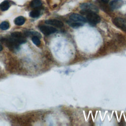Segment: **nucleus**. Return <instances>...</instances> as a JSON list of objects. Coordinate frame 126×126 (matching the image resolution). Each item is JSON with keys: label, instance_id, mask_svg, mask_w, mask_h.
<instances>
[{"label": "nucleus", "instance_id": "obj_1", "mask_svg": "<svg viewBox=\"0 0 126 126\" xmlns=\"http://www.w3.org/2000/svg\"><path fill=\"white\" fill-rule=\"evenodd\" d=\"M86 19L88 22L92 26L96 25L100 21V16L96 12L93 11H90L86 15Z\"/></svg>", "mask_w": 126, "mask_h": 126}, {"label": "nucleus", "instance_id": "obj_2", "mask_svg": "<svg viewBox=\"0 0 126 126\" xmlns=\"http://www.w3.org/2000/svg\"><path fill=\"white\" fill-rule=\"evenodd\" d=\"M10 38L17 44L20 45L26 42L24 35L20 32H15L11 34Z\"/></svg>", "mask_w": 126, "mask_h": 126}, {"label": "nucleus", "instance_id": "obj_3", "mask_svg": "<svg viewBox=\"0 0 126 126\" xmlns=\"http://www.w3.org/2000/svg\"><path fill=\"white\" fill-rule=\"evenodd\" d=\"M113 24L123 32H126V20L120 17L115 18L113 21Z\"/></svg>", "mask_w": 126, "mask_h": 126}, {"label": "nucleus", "instance_id": "obj_4", "mask_svg": "<svg viewBox=\"0 0 126 126\" xmlns=\"http://www.w3.org/2000/svg\"><path fill=\"white\" fill-rule=\"evenodd\" d=\"M39 29L40 32L44 34L48 35L57 32V29L53 27L46 26V25H40L39 26Z\"/></svg>", "mask_w": 126, "mask_h": 126}, {"label": "nucleus", "instance_id": "obj_5", "mask_svg": "<svg viewBox=\"0 0 126 126\" xmlns=\"http://www.w3.org/2000/svg\"><path fill=\"white\" fill-rule=\"evenodd\" d=\"M3 42L5 43L6 46L11 50H17L19 47V45L15 43L10 37L7 38H3Z\"/></svg>", "mask_w": 126, "mask_h": 126}, {"label": "nucleus", "instance_id": "obj_6", "mask_svg": "<svg viewBox=\"0 0 126 126\" xmlns=\"http://www.w3.org/2000/svg\"><path fill=\"white\" fill-rule=\"evenodd\" d=\"M80 8L82 10H85L88 11H91L94 12L98 11V9L97 7L94 4L90 3H83L80 5Z\"/></svg>", "mask_w": 126, "mask_h": 126}, {"label": "nucleus", "instance_id": "obj_7", "mask_svg": "<svg viewBox=\"0 0 126 126\" xmlns=\"http://www.w3.org/2000/svg\"><path fill=\"white\" fill-rule=\"evenodd\" d=\"M69 18L72 21L82 23H84L86 22V19L83 16L76 13H73L71 14L69 16Z\"/></svg>", "mask_w": 126, "mask_h": 126}, {"label": "nucleus", "instance_id": "obj_8", "mask_svg": "<svg viewBox=\"0 0 126 126\" xmlns=\"http://www.w3.org/2000/svg\"><path fill=\"white\" fill-rule=\"evenodd\" d=\"M46 24L52 25L57 28H62L63 26L62 22L57 19H48L45 21Z\"/></svg>", "mask_w": 126, "mask_h": 126}, {"label": "nucleus", "instance_id": "obj_9", "mask_svg": "<svg viewBox=\"0 0 126 126\" xmlns=\"http://www.w3.org/2000/svg\"><path fill=\"white\" fill-rule=\"evenodd\" d=\"M123 4L122 0H112L109 3L110 7L113 9H119L122 7Z\"/></svg>", "mask_w": 126, "mask_h": 126}, {"label": "nucleus", "instance_id": "obj_10", "mask_svg": "<svg viewBox=\"0 0 126 126\" xmlns=\"http://www.w3.org/2000/svg\"><path fill=\"white\" fill-rule=\"evenodd\" d=\"M42 1L41 0H32L30 3V6L33 8L40 7L42 5Z\"/></svg>", "mask_w": 126, "mask_h": 126}, {"label": "nucleus", "instance_id": "obj_11", "mask_svg": "<svg viewBox=\"0 0 126 126\" xmlns=\"http://www.w3.org/2000/svg\"><path fill=\"white\" fill-rule=\"evenodd\" d=\"M10 7V3L9 1L7 0H5L3 1L0 4V9L2 11H6Z\"/></svg>", "mask_w": 126, "mask_h": 126}, {"label": "nucleus", "instance_id": "obj_12", "mask_svg": "<svg viewBox=\"0 0 126 126\" xmlns=\"http://www.w3.org/2000/svg\"><path fill=\"white\" fill-rule=\"evenodd\" d=\"M26 21L25 17L23 16H18L14 20V23L17 26H22L23 25Z\"/></svg>", "mask_w": 126, "mask_h": 126}, {"label": "nucleus", "instance_id": "obj_13", "mask_svg": "<svg viewBox=\"0 0 126 126\" xmlns=\"http://www.w3.org/2000/svg\"><path fill=\"white\" fill-rule=\"evenodd\" d=\"M67 24L70 26H71V27L74 28H78L79 27H81V26H82L83 25V24L82 23L73 21H72L71 20L67 21Z\"/></svg>", "mask_w": 126, "mask_h": 126}, {"label": "nucleus", "instance_id": "obj_14", "mask_svg": "<svg viewBox=\"0 0 126 126\" xmlns=\"http://www.w3.org/2000/svg\"><path fill=\"white\" fill-rule=\"evenodd\" d=\"M29 15L31 17L33 18H35L39 17V16L40 15V11L37 9H35L31 11Z\"/></svg>", "mask_w": 126, "mask_h": 126}, {"label": "nucleus", "instance_id": "obj_15", "mask_svg": "<svg viewBox=\"0 0 126 126\" xmlns=\"http://www.w3.org/2000/svg\"><path fill=\"white\" fill-rule=\"evenodd\" d=\"M9 28V24L7 21H3L0 24V29L2 30H7Z\"/></svg>", "mask_w": 126, "mask_h": 126}, {"label": "nucleus", "instance_id": "obj_16", "mask_svg": "<svg viewBox=\"0 0 126 126\" xmlns=\"http://www.w3.org/2000/svg\"><path fill=\"white\" fill-rule=\"evenodd\" d=\"M32 41L36 46H39L40 44V40L39 38V37L37 36H33L32 38Z\"/></svg>", "mask_w": 126, "mask_h": 126}, {"label": "nucleus", "instance_id": "obj_17", "mask_svg": "<svg viewBox=\"0 0 126 126\" xmlns=\"http://www.w3.org/2000/svg\"><path fill=\"white\" fill-rule=\"evenodd\" d=\"M101 0V1H102L104 3H107L109 1V0Z\"/></svg>", "mask_w": 126, "mask_h": 126}, {"label": "nucleus", "instance_id": "obj_18", "mask_svg": "<svg viewBox=\"0 0 126 126\" xmlns=\"http://www.w3.org/2000/svg\"><path fill=\"white\" fill-rule=\"evenodd\" d=\"M2 49H3V47H2V45L0 43V51H1Z\"/></svg>", "mask_w": 126, "mask_h": 126}]
</instances>
